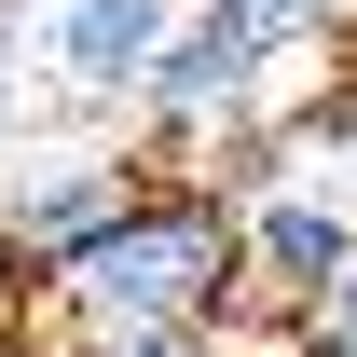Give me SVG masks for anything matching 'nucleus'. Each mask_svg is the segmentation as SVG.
I'll return each mask as SVG.
<instances>
[{
  "label": "nucleus",
  "instance_id": "f03ea898",
  "mask_svg": "<svg viewBox=\"0 0 357 357\" xmlns=\"http://www.w3.org/2000/svg\"><path fill=\"white\" fill-rule=\"evenodd\" d=\"M151 151H137L124 124H28V137H0V234H14V261L28 275H55L69 248H96V234L124 220L137 192H151Z\"/></svg>",
  "mask_w": 357,
  "mask_h": 357
},
{
  "label": "nucleus",
  "instance_id": "7ed1b4c3",
  "mask_svg": "<svg viewBox=\"0 0 357 357\" xmlns=\"http://www.w3.org/2000/svg\"><path fill=\"white\" fill-rule=\"evenodd\" d=\"M14 14H28V83L55 124H124L192 0H14Z\"/></svg>",
  "mask_w": 357,
  "mask_h": 357
},
{
  "label": "nucleus",
  "instance_id": "0eeeda50",
  "mask_svg": "<svg viewBox=\"0 0 357 357\" xmlns=\"http://www.w3.org/2000/svg\"><path fill=\"white\" fill-rule=\"evenodd\" d=\"M261 357H357V275H330L289 330H261Z\"/></svg>",
  "mask_w": 357,
  "mask_h": 357
},
{
  "label": "nucleus",
  "instance_id": "39448f33",
  "mask_svg": "<svg viewBox=\"0 0 357 357\" xmlns=\"http://www.w3.org/2000/svg\"><path fill=\"white\" fill-rule=\"evenodd\" d=\"M206 14H234V28H248V42H275L289 69L357 55V0H206Z\"/></svg>",
  "mask_w": 357,
  "mask_h": 357
},
{
  "label": "nucleus",
  "instance_id": "6e6552de",
  "mask_svg": "<svg viewBox=\"0 0 357 357\" xmlns=\"http://www.w3.org/2000/svg\"><path fill=\"white\" fill-rule=\"evenodd\" d=\"M42 124V83H28V14L0 0V137H28Z\"/></svg>",
  "mask_w": 357,
  "mask_h": 357
},
{
  "label": "nucleus",
  "instance_id": "20e7f679",
  "mask_svg": "<svg viewBox=\"0 0 357 357\" xmlns=\"http://www.w3.org/2000/svg\"><path fill=\"white\" fill-rule=\"evenodd\" d=\"M234 234H248V357H261V330H289L330 275H357V206L330 178H303V165L248 178V192H234Z\"/></svg>",
  "mask_w": 357,
  "mask_h": 357
},
{
  "label": "nucleus",
  "instance_id": "423d86ee",
  "mask_svg": "<svg viewBox=\"0 0 357 357\" xmlns=\"http://www.w3.org/2000/svg\"><path fill=\"white\" fill-rule=\"evenodd\" d=\"M42 357H248V330H28Z\"/></svg>",
  "mask_w": 357,
  "mask_h": 357
},
{
  "label": "nucleus",
  "instance_id": "f257e3e1",
  "mask_svg": "<svg viewBox=\"0 0 357 357\" xmlns=\"http://www.w3.org/2000/svg\"><path fill=\"white\" fill-rule=\"evenodd\" d=\"M28 330H248V234L220 178H151L124 220L42 275Z\"/></svg>",
  "mask_w": 357,
  "mask_h": 357
},
{
  "label": "nucleus",
  "instance_id": "1a4fd4ad",
  "mask_svg": "<svg viewBox=\"0 0 357 357\" xmlns=\"http://www.w3.org/2000/svg\"><path fill=\"white\" fill-rule=\"evenodd\" d=\"M28 303H42V275L14 261V234H0V330H28Z\"/></svg>",
  "mask_w": 357,
  "mask_h": 357
}]
</instances>
